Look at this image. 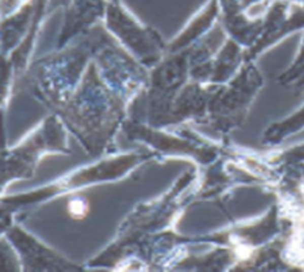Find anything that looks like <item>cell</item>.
Listing matches in <instances>:
<instances>
[{"label":"cell","mask_w":304,"mask_h":272,"mask_svg":"<svg viewBox=\"0 0 304 272\" xmlns=\"http://www.w3.org/2000/svg\"><path fill=\"white\" fill-rule=\"evenodd\" d=\"M86 211H88V206L85 202L81 200H73L70 203V214L72 215L75 219H81L85 216Z\"/></svg>","instance_id":"1"}]
</instances>
